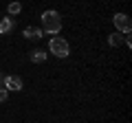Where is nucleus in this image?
I'll return each instance as SVG.
<instances>
[{
	"instance_id": "1",
	"label": "nucleus",
	"mask_w": 132,
	"mask_h": 123,
	"mask_svg": "<svg viewBox=\"0 0 132 123\" xmlns=\"http://www.w3.org/2000/svg\"><path fill=\"white\" fill-rule=\"evenodd\" d=\"M62 31V15L57 11H44L42 13V33L57 35Z\"/></svg>"
},
{
	"instance_id": "2",
	"label": "nucleus",
	"mask_w": 132,
	"mask_h": 123,
	"mask_svg": "<svg viewBox=\"0 0 132 123\" xmlns=\"http://www.w3.org/2000/svg\"><path fill=\"white\" fill-rule=\"evenodd\" d=\"M48 48H51V53L55 57H68L71 55V46H68V42L64 38H51Z\"/></svg>"
},
{
	"instance_id": "3",
	"label": "nucleus",
	"mask_w": 132,
	"mask_h": 123,
	"mask_svg": "<svg viewBox=\"0 0 132 123\" xmlns=\"http://www.w3.org/2000/svg\"><path fill=\"white\" fill-rule=\"evenodd\" d=\"M112 22H114V27H117V33H130V29H132V22H130V15L128 13H117L112 18Z\"/></svg>"
},
{
	"instance_id": "4",
	"label": "nucleus",
	"mask_w": 132,
	"mask_h": 123,
	"mask_svg": "<svg viewBox=\"0 0 132 123\" xmlns=\"http://www.w3.org/2000/svg\"><path fill=\"white\" fill-rule=\"evenodd\" d=\"M5 90L9 92V90H13V92H18V90H22V86H24V81H22V77H18V75H7L5 77Z\"/></svg>"
},
{
	"instance_id": "5",
	"label": "nucleus",
	"mask_w": 132,
	"mask_h": 123,
	"mask_svg": "<svg viewBox=\"0 0 132 123\" xmlns=\"http://www.w3.org/2000/svg\"><path fill=\"white\" fill-rule=\"evenodd\" d=\"M22 35H24L27 40H33V42H35V40H40L44 33H42V29H38V27H27Z\"/></svg>"
},
{
	"instance_id": "6",
	"label": "nucleus",
	"mask_w": 132,
	"mask_h": 123,
	"mask_svg": "<svg viewBox=\"0 0 132 123\" xmlns=\"http://www.w3.org/2000/svg\"><path fill=\"white\" fill-rule=\"evenodd\" d=\"M13 18H2L0 20V35H5V33H9L11 29H13Z\"/></svg>"
},
{
	"instance_id": "7",
	"label": "nucleus",
	"mask_w": 132,
	"mask_h": 123,
	"mask_svg": "<svg viewBox=\"0 0 132 123\" xmlns=\"http://www.w3.org/2000/svg\"><path fill=\"white\" fill-rule=\"evenodd\" d=\"M44 59H46V51H42V48L31 51V61H33V64H42Z\"/></svg>"
},
{
	"instance_id": "8",
	"label": "nucleus",
	"mask_w": 132,
	"mask_h": 123,
	"mask_svg": "<svg viewBox=\"0 0 132 123\" xmlns=\"http://www.w3.org/2000/svg\"><path fill=\"white\" fill-rule=\"evenodd\" d=\"M108 44H110V46H121V44H123V35L121 33H112L108 38Z\"/></svg>"
},
{
	"instance_id": "9",
	"label": "nucleus",
	"mask_w": 132,
	"mask_h": 123,
	"mask_svg": "<svg viewBox=\"0 0 132 123\" xmlns=\"http://www.w3.org/2000/svg\"><path fill=\"white\" fill-rule=\"evenodd\" d=\"M7 11H9V18H11V15H15V13L22 11V5H20V2H11V5L7 7Z\"/></svg>"
},
{
	"instance_id": "10",
	"label": "nucleus",
	"mask_w": 132,
	"mask_h": 123,
	"mask_svg": "<svg viewBox=\"0 0 132 123\" xmlns=\"http://www.w3.org/2000/svg\"><path fill=\"white\" fill-rule=\"evenodd\" d=\"M123 44H126L128 48L132 46V38H130V33H126V35H123Z\"/></svg>"
},
{
	"instance_id": "11",
	"label": "nucleus",
	"mask_w": 132,
	"mask_h": 123,
	"mask_svg": "<svg viewBox=\"0 0 132 123\" xmlns=\"http://www.w3.org/2000/svg\"><path fill=\"white\" fill-rule=\"evenodd\" d=\"M7 97H9V92H7L5 88H0V103H2V101H7Z\"/></svg>"
},
{
	"instance_id": "12",
	"label": "nucleus",
	"mask_w": 132,
	"mask_h": 123,
	"mask_svg": "<svg viewBox=\"0 0 132 123\" xmlns=\"http://www.w3.org/2000/svg\"><path fill=\"white\" fill-rule=\"evenodd\" d=\"M2 84H5V75L0 73V88H2Z\"/></svg>"
}]
</instances>
